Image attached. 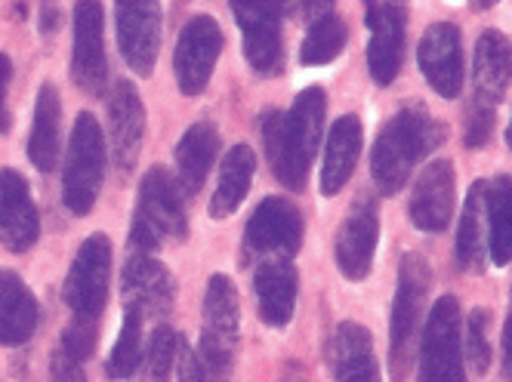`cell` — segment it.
Masks as SVG:
<instances>
[{
    "label": "cell",
    "instance_id": "cell-7",
    "mask_svg": "<svg viewBox=\"0 0 512 382\" xmlns=\"http://www.w3.org/2000/svg\"><path fill=\"white\" fill-rule=\"evenodd\" d=\"M420 382H466L460 352V305L454 296H438L423 327Z\"/></svg>",
    "mask_w": 512,
    "mask_h": 382
},
{
    "label": "cell",
    "instance_id": "cell-29",
    "mask_svg": "<svg viewBox=\"0 0 512 382\" xmlns=\"http://www.w3.org/2000/svg\"><path fill=\"white\" fill-rule=\"evenodd\" d=\"M485 216L494 265L512 262V176L500 173L491 185H485Z\"/></svg>",
    "mask_w": 512,
    "mask_h": 382
},
{
    "label": "cell",
    "instance_id": "cell-19",
    "mask_svg": "<svg viewBox=\"0 0 512 382\" xmlns=\"http://www.w3.org/2000/svg\"><path fill=\"white\" fill-rule=\"evenodd\" d=\"M121 284H124V302L130 309H136L142 318L145 315H152V318L170 315L173 299H176V284H173V275L155 256L130 253Z\"/></svg>",
    "mask_w": 512,
    "mask_h": 382
},
{
    "label": "cell",
    "instance_id": "cell-39",
    "mask_svg": "<svg viewBox=\"0 0 512 382\" xmlns=\"http://www.w3.org/2000/svg\"><path fill=\"white\" fill-rule=\"evenodd\" d=\"M13 78V62L0 53V133L10 130V114H7V87Z\"/></svg>",
    "mask_w": 512,
    "mask_h": 382
},
{
    "label": "cell",
    "instance_id": "cell-9",
    "mask_svg": "<svg viewBox=\"0 0 512 382\" xmlns=\"http://www.w3.org/2000/svg\"><path fill=\"white\" fill-rule=\"evenodd\" d=\"M244 34V56L253 74L272 78L284 65L281 44V4L284 0H229Z\"/></svg>",
    "mask_w": 512,
    "mask_h": 382
},
{
    "label": "cell",
    "instance_id": "cell-24",
    "mask_svg": "<svg viewBox=\"0 0 512 382\" xmlns=\"http://www.w3.org/2000/svg\"><path fill=\"white\" fill-rule=\"evenodd\" d=\"M361 121L355 114H343V118L334 121L331 136H327L324 145V167H321V195L334 198L346 188V182L355 173L358 155H361Z\"/></svg>",
    "mask_w": 512,
    "mask_h": 382
},
{
    "label": "cell",
    "instance_id": "cell-44",
    "mask_svg": "<svg viewBox=\"0 0 512 382\" xmlns=\"http://www.w3.org/2000/svg\"><path fill=\"white\" fill-rule=\"evenodd\" d=\"M506 142H509V148H512V124H509V130H506Z\"/></svg>",
    "mask_w": 512,
    "mask_h": 382
},
{
    "label": "cell",
    "instance_id": "cell-17",
    "mask_svg": "<svg viewBox=\"0 0 512 382\" xmlns=\"http://www.w3.org/2000/svg\"><path fill=\"white\" fill-rule=\"evenodd\" d=\"M244 241L253 253H275L287 259L303 244V216L284 198H266L247 219Z\"/></svg>",
    "mask_w": 512,
    "mask_h": 382
},
{
    "label": "cell",
    "instance_id": "cell-42",
    "mask_svg": "<svg viewBox=\"0 0 512 382\" xmlns=\"http://www.w3.org/2000/svg\"><path fill=\"white\" fill-rule=\"evenodd\" d=\"M503 370H506V382H512V309L503 327Z\"/></svg>",
    "mask_w": 512,
    "mask_h": 382
},
{
    "label": "cell",
    "instance_id": "cell-20",
    "mask_svg": "<svg viewBox=\"0 0 512 382\" xmlns=\"http://www.w3.org/2000/svg\"><path fill=\"white\" fill-rule=\"evenodd\" d=\"M454 188H457V176L451 161H432L414 191H411V222L426 235H438L445 232L454 219Z\"/></svg>",
    "mask_w": 512,
    "mask_h": 382
},
{
    "label": "cell",
    "instance_id": "cell-16",
    "mask_svg": "<svg viewBox=\"0 0 512 382\" xmlns=\"http://www.w3.org/2000/svg\"><path fill=\"white\" fill-rule=\"evenodd\" d=\"M377 244H380V216L371 198H361L346 222L337 232V244H334V256L343 278L349 281H364L374 269V256H377Z\"/></svg>",
    "mask_w": 512,
    "mask_h": 382
},
{
    "label": "cell",
    "instance_id": "cell-5",
    "mask_svg": "<svg viewBox=\"0 0 512 382\" xmlns=\"http://www.w3.org/2000/svg\"><path fill=\"white\" fill-rule=\"evenodd\" d=\"M432 287V272L420 253H405L398 265V287L392 299L389 321V373L392 382H401L414 361V342L420 330V318L426 309V296Z\"/></svg>",
    "mask_w": 512,
    "mask_h": 382
},
{
    "label": "cell",
    "instance_id": "cell-26",
    "mask_svg": "<svg viewBox=\"0 0 512 382\" xmlns=\"http://www.w3.org/2000/svg\"><path fill=\"white\" fill-rule=\"evenodd\" d=\"M219 151V133L210 121L192 124L176 142V182L186 195H198L213 170Z\"/></svg>",
    "mask_w": 512,
    "mask_h": 382
},
{
    "label": "cell",
    "instance_id": "cell-34",
    "mask_svg": "<svg viewBox=\"0 0 512 382\" xmlns=\"http://www.w3.org/2000/svg\"><path fill=\"white\" fill-rule=\"evenodd\" d=\"M488 327H491V312L488 309H475L466 324V358L472 370L485 376L491 367V342H488Z\"/></svg>",
    "mask_w": 512,
    "mask_h": 382
},
{
    "label": "cell",
    "instance_id": "cell-8",
    "mask_svg": "<svg viewBox=\"0 0 512 382\" xmlns=\"http://www.w3.org/2000/svg\"><path fill=\"white\" fill-rule=\"evenodd\" d=\"M108 284H112V241L105 235H90L71 262L65 278V302L68 309L99 321L105 302H108Z\"/></svg>",
    "mask_w": 512,
    "mask_h": 382
},
{
    "label": "cell",
    "instance_id": "cell-36",
    "mask_svg": "<svg viewBox=\"0 0 512 382\" xmlns=\"http://www.w3.org/2000/svg\"><path fill=\"white\" fill-rule=\"evenodd\" d=\"M491 133H494V105L475 99V105L469 108V118H466L463 142H466V148H485Z\"/></svg>",
    "mask_w": 512,
    "mask_h": 382
},
{
    "label": "cell",
    "instance_id": "cell-22",
    "mask_svg": "<svg viewBox=\"0 0 512 382\" xmlns=\"http://www.w3.org/2000/svg\"><path fill=\"white\" fill-rule=\"evenodd\" d=\"M260 318L269 327H287L297 309V269L287 259H269L253 275Z\"/></svg>",
    "mask_w": 512,
    "mask_h": 382
},
{
    "label": "cell",
    "instance_id": "cell-6",
    "mask_svg": "<svg viewBox=\"0 0 512 382\" xmlns=\"http://www.w3.org/2000/svg\"><path fill=\"white\" fill-rule=\"evenodd\" d=\"M105 161L108 148L102 127L90 111H81L75 118V127H71L62 167V204L68 207V213L87 216L93 210L105 179Z\"/></svg>",
    "mask_w": 512,
    "mask_h": 382
},
{
    "label": "cell",
    "instance_id": "cell-10",
    "mask_svg": "<svg viewBox=\"0 0 512 382\" xmlns=\"http://www.w3.org/2000/svg\"><path fill=\"white\" fill-rule=\"evenodd\" d=\"M223 53V28L213 16H195L179 31L173 50V74L182 96H198L213 78V68Z\"/></svg>",
    "mask_w": 512,
    "mask_h": 382
},
{
    "label": "cell",
    "instance_id": "cell-33",
    "mask_svg": "<svg viewBox=\"0 0 512 382\" xmlns=\"http://www.w3.org/2000/svg\"><path fill=\"white\" fill-rule=\"evenodd\" d=\"M176 352H179V336L173 327L161 324L155 327L152 339H149V352H145V373L155 382H164L170 367L176 364Z\"/></svg>",
    "mask_w": 512,
    "mask_h": 382
},
{
    "label": "cell",
    "instance_id": "cell-27",
    "mask_svg": "<svg viewBox=\"0 0 512 382\" xmlns=\"http://www.w3.org/2000/svg\"><path fill=\"white\" fill-rule=\"evenodd\" d=\"M62 145V99L53 84H44L34 102V121L28 133V161L41 173H50L59 161Z\"/></svg>",
    "mask_w": 512,
    "mask_h": 382
},
{
    "label": "cell",
    "instance_id": "cell-14",
    "mask_svg": "<svg viewBox=\"0 0 512 382\" xmlns=\"http://www.w3.org/2000/svg\"><path fill=\"white\" fill-rule=\"evenodd\" d=\"M368 68L380 87H389L405 56V4L401 0H368Z\"/></svg>",
    "mask_w": 512,
    "mask_h": 382
},
{
    "label": "cell",
    "instance_id": "cell-25",
    "mask_svg": "<svg viewBox=\"0 0 512 382\" xmlns=\"http://www.w3.org/2000/svg\"><path fill=\"white\" fill-rule=\"evenodd\" d=\"M512 84V44L503 31H482L475 44V99L500 102Z\"/></svg>",
    "mask_w": 512,
    "mask_h": 382
},
{
    "label": "cell",
    "instance_id": "cell-35",
    "mask_svg": "<svg viewBox=\"0 0 512 382\" xmlns=\"http://www.w3.org/2000/svg\"><path fill=\"white\" fill-rule=\"evenodd\" d=\"M96 349V321L93 318H75L65 333H62V342H59V352H65L68 358H75V361H87Z\"/></svg>",
    "mask_w": 512,
    "mask_h": 382
},
{
    "label": "cell",
    "instance_id": "cell-1",
    "mask_svg": "<svg viewBox=\"0 0 512 382\" xmlns=\"http://www.w3.org/2000/svg\"><path fill=\"white\" fill-rule=\"evenodd\" d=\"M324 111H327V99L321 87H309L294 99L287 114L269 111L263 118V139H266L272 173L290 191L306 188L309 167L321 145Z\"/></svg>",
    "mask_w": 512,
    "mask_h": 382
},
{
    "label": "cell",
    "instance_id": "cell-18",
    "mask_svg": "<svg viewBox=\"0 0 512 382\" xmlns=\"http://www.w3.org/2000/svg\"><path fill=\"white\" fill-rule=\"evenodd\" d=\"M145 139V108L139 90L130 81H118L108 96V145L121 173H130L139 161Z\"/></svg>",
    "mask_w": 512,
    "mask_h": 382
},
{
    "label": "cell",
    "instance_id": "cell-38",
    "mask_svg": "<svg viewBox=\"0 0 512 382\" xmlns=\"http://www.w3.org/2000/svg\"><path fill=\"white\" fill-rule=\"evenodd\" d=\"M176 373H179V382H204V379H201V367H198V355L189 349V342H186V339H179Z\"/></svg>",
    "mask_w": 512,
    "mask_h": 382
},
{
    "label": "cell",
    "instance_id": "cell-28",
    "mask_svg": "<svg viewBox=\"0 0 512 382\" xmlns=\"http://www.w3.org/2000/svg\"><path fill=\"white\" fill-rule=\"evenodd\" d=\"M253 173H256V155L250 145H232V151L223 158V167H219V179H216V191L210 198V216L213 219H226L232 216L253 185Z\"/></svg>",
    "mask_w": 512,
    "mask_h": 382
},
{
    "label": "cell",
    "instance_id": "cell-11",
    "mask_svg": "<svg viewBox=\"0 0 512 382\" xmlns=\"http://www.w3.org/2000/svg\"><path fill=\"white\" fill-rule=\"evenodd\" d=\"M71 81L87 96H102L108 87L105 59V10L99 0L75 4V47H71Z\"/></svg>",
    "mask_w": 512,
    "mask_h": 382
},
{
    "label": "cell",
    "instance_id": "cell-41",
    "mask_svg": "<svg viewBox=\"0 0 512 382\" xmlns=\"http://www.w3.org/2000/svg\"><path fill=\"white\" fill-rule=\"evenodd\" d=\"M59 22H62L59 4H56V0H44V4H41V31L44 34H53L59 28Z\"/></svg>",
    "mask_w": 512,
    "mask_h": 382
},
{
    "label": "cell",
    "instance_id": "cell-4",
    "mask_svg": "<svg viewBox=\"0 0 512 382\" xmlns=\"http://www.w3.org/2000/svg\"><path fill=\"white\" fill-rule=\"evenodd\" d=\"M189 219L176 176L164 167H152L139 182V204L130 225V253H155L164 238H186Z\"/></svg>",
    "mask_w": 512,
    "mask_h": 382
},
{
    "label": "cell",
    "instance_id": "cell-3",
    "mask_svg": "<svg viewBox=\"0 0 512 382\" xmlns=\"http://www.w3.org/2000/svg\"><path fill=\"white\" fill-rule=\"evenodd\" d=\"M241 333V302L232 278L213 275L204 290V327L198 346V367L204 382H232Z\"/></svg>",
    "mask_w": 512,
    "mask_h": 382
},
{
    "label": "cell",
    "instance_id": "cell-12",
    "mask_svg": "<svg viewBox=\"0 0 512 382\" xmlns=\"http://www.w3.org/2000/svg\"><path fill=\"white\" fill-rule=\"evenodd\" d=\"M115 25L124 62L149 78L161 53V0H115Z\"/></svg>",
    "mask_w": 512,
    "mask_h": 382
},
{
    "label": "cell",
    "instance_id": "cell-23",
    "mask_svg": "<svg viewBox=\"0 0 512 382\" xmlns=\"http://www.w3.org/2000/svg\"><path fill=\"white\" fill-rule=\"evenodd\" d=\"M38 321L41 305L28 284L16 272L0 269V346H25L38 330Z\"/></svg>",
    "mask_w": 512,
    "mask_h": 382
},
{
    "label": "cell",
    "instance_id": "cell-40",
    "mask_svg": "<svg viewBox=\"0 0 512 382\" xmlns=\"http://www.w3.org/2000/svg\"><path fill=\"white\" fill-rule=\"evenodd\" d=\"M290 10H297L300 16H309V19H321L331 13L334 0H287Z\"/></svg>",
    "mask_w": 512,
    "mask_h": 382
},
{
    "label": "cell",
    "instance_id": "cell-2",
    "mask_svg": "<svg viewBox=\"0 0 512 382\" xmlns=\"http://www.w3.org/2000/svg\"><path fill=\"white\" fill-rule=\"evenodd\" d=\"M445 142V124L420 105L401 108L380 130L371 151V176L380 195H398L414 167Z\"/></svg>",
    "mask_w": 512,
    "mask_h": 382
},
{
    "label": "cell",
    "instance_id": "cell-45",
    "mask_svg": "<svg viewBox=\"0 0 512 382\" xmlns=\"http://www.w3.org/2000/svg\"><path fill=\"white\" fill-rule=\"evenodd\" d=\"M401 4H405V0H401Z\"/></svg>",
    "mask_w": 512,
    "mask_h": 382
},
{
    "label": "cell",
    "instance_id": "cell-37",
    "mask_svg": "<svg viewBox=\"0 0 512 382\" xmlns=\"http://www.w3.org/2000/svg\"><path fill=\"white\" fill-rule=\"evenodd\" d=\"M50 373H53V382H87V373H84V364L68 358L65 352H53V364H50Z\"/></svg>",
    "mask_w": 512,
    "mask_h": 382
},
{
    "label": "cell",
    "instance_id": "cell-32",
    "mask_svg": "<svg viewBox=\"0 0 512 382\" xmlns=\"http://www.w3.org/2000/svg\"><path fill=\"white\" fill-rule=\"evenodd\" d=\"M142 364V315L136 309H124V321L115 339V349L105 361L108 379H130Z\"/></svg>",
    "mask_w": 512,
    "mask_h": 382
},
{
    "label": "cell",
    "instance_id": "cell-21",
    "mask_svg": "<svg viewBox=\"0 0 512 382\" xmlns=\"http://www.w3.org/2000/svg\"><path fill=\"white\" fill-rule=\"evenodd\" d=\"M331 373L334 382H380V364L374 355V342L368 327L343 321L331 339Z\"/></svg>",
    "mask_w": 512,
    "mask_h": 382
},
{
    "label": "cell",
    "instance_id": "cell-43",
    "mask_svg": "<svg viewBox=\"0 0 512 382\" xmlns=\"http://www.w3.org/2000/svg\"><path fill=\"white\" fill-rule=\"evenodd\" d=\"M497 0H472V7H479V10H485V7H494Z\"/></svg>",
    "mask_w": 512,
    "mask_h": 382
},
{
    "label": "cell",
    "instance_id": "cell-31",
    "mask_svg": "<svg viewBox=\"0 0 512 382\" xmlns=\"http://www.w3.org/2000/svg\"><path fill=\"white\" fill-rule=\"evenodd\" d=\"M349 41V28L340 16L327 13L321 19L312 22L309 34L303 37V47H300V62L303 65H327L334 62L343 47Z\"/></svg>",
    "mask_w": 512,
    "mask_h": 382
},
{
    "label": "cell",
    "instance_id": "cell-13",
    "mask_svg": "<svg viewBox=\"0 0 512 382\" xmlns=\"http://www.w3.org/2000/svg\"><path fill=\"white\" fill-rule=\"evenodd\" d=\"M417 65L426 84L442 96L457 99L463 93V34L454 22H435L423 31L417 47Z\"/></svg>",
    "mask_w": 512,
    "mask_h": 382
},
{
    "label": "cell",
    "instance_id": "cell-30",
    "mask_svg": "<svg viewBox=\"0 0 512 382\" xmlns=\"http://www.w3.org/2000/svg\"><path fill=\"white\" fill-rule=\"evenodd\" d=\"M482 250H485V182H472L463 216L457 225L454 256L463 272H482Z\"/></svg>",
    "mask_w": 512,
    "mask_h": 382
},
{
    "label": "cell",
    "instance_id": "cell-15",
    "mask_svg": "<svg viewBox=\"0 0 512 382\" xmlns=\"http://www.w3.org/2000/svg\"><path fill=\"white\" fill-rule=\"evenodd\" d=\"M41 238L38 204L25 176L13 167L0 170V244L10 253H25Z\"/></svg>",
    "mask_w": 512,
    "mask_h": 382
}]
</instances>
